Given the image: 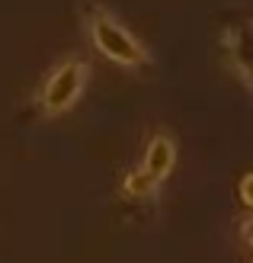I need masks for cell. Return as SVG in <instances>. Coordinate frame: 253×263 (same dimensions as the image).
<instances>
[{"label": "cell", "mask_w": 253, "mask_h": 263, "mask_svg": "<svg viewBox=\"0 0 253 263\" xmlns=\"http://www.w3.org/2000/svg\"><path fill=\"white\" fill-rule=\"evenodd\" d=\"M237 196H241V202L253 212V170L241 177V183H237Z\"/></svg>", "instance_id": "obj_6"}, {"label": "cell", "mask_w": 253, "mask_h": 263, "mask_svg": "<svg viewBox=\"0 0 253 263\" xmlns=\"http://www.w3.org/2000/svg\"><path fill=\"white\" fill-rule=\"evenodd\" d=\"M84 23H87L93 48H96L103 58H109L112 64L128 68V71H138V68H148L151 64L148 48H144L106 7H90Z\"/></svg>", "instance_id": "obj_1"}, {"label": "cell", "mask_w": 253, "mask_h": 263, "mask_svg": "<svg viewBox=\"0 0 253 263\" xmlns=\"http://www.w3.org/2000/svg\"><path fill=\"white\" fill-rule=\"evenodd\" d=\"M224 51H228L234 74L253 93V16L244 23H234L231 29H224Z\"/></svg>", "instance_id": "obj_3"}, {"label": "cell", "mask_w": 253, "mask_h": 263, "mask_svg": "<svg viewBox=\"0 0 253 263\" xmlns=\"http://www.w3.org/2000/svg\"><path fill=\"white\" fill-rule=\"evenodd\" d=\"M90 77V64L84 58H64L48 71V77L42 81L38 90V109L45 116H61L68 112L77 100H81L84 87Z\"/></svg>", "instance_id": "obj_2"}, {"label": "cell", "mask_w": 253, "mask_h": 263, "mask_svg": "<svg viewBox=\"0 0 253 263\" xmlns=\"http://www.w3.org/2000/svg\"><path fill=\"white\" fill-rule=\"evenodd\" d=\"M173 164H177V144H173L170 135H164V132H161V135H154L148 141V151H144L141 167L148 170L154 180H167L170 170H173Z\"/></svg>", "instance_id": "obj_4"}, {"label": "cell", "mask_w": 253, "mask_h": 263, "mask_svg": "<svg viewBox=\"0 0 253 263\" xmlns=\"http://www.w3.org/2000/svg\"><path fill=\"white\" fill-rule=\"evenodd\" d=\"M157 186H161V180H154L144 167H138V170H131V174L125 177L122 193L128 196V199H151V196L157 193Z\"/></svg>", "instance_id": "obj_5"}, {"label": "cell", "mask_w": 253, "mask_h": 263, "mask_svg": "<svg viewBox=\"0 0 253 263\" xmlns=\"http://www.w3.org/2000/svg\"><path fill=\"white\" fill-rule=\"evenodd\" d=\"M241 238H244V244H250V247H253V215L241 221Z\"/></svg>", "instance_id": "obj_7"}]
</instances>
